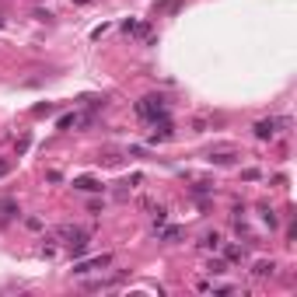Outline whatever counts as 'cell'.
Wrapping results in <instances>:
<instances>
[{
	"instance_id": "6da1fadb",
	"label": "cell",
	"mask_w": 297,
	"mask_h": 297,
	"mask_svg": "<svg viewBox=\"0 0 297 297\" xmlns=\"http://www.w3.org/2000/svg\"><path fill=\"white\" fill-rule=\"evenodd\" d=\"M53 238L63 241V245H70L74 256H84V252H88V241H91V235L80 231V227H74V224H59L56 231H53Z\"/></svg>"
},
{
	"instance_id": "7a4b0ae2",
	"label": "cell",
	"mask_w": 297,
	"mask_h": 297,
	"mask_svg": "<svg viewBox=\"0 0 297 297\" xmlns=\"http://www.w3.org/2000/svg\"><path fill=\"white\" fill-rule=\"evenodd\" d=\"M137 116L143 119V122L168 119V98H164V95H147L143 101H137Z\"/></svg>"
},
{
	"instance_id": "3957f363",
	"label": "cell",
	"mask_w": 297,
	"mask_h": 297,
	"mask_svg": "<svg viewBox=\"0 0 297 297\" xmlns=\"http://www.w3.org/2000/svg\"><path fill=\"white\" fill-rule=\"evenodd\" d=\"M112 262V256H95V259H84V262H77L74 266V277H84V273H91V269H105Z\"/></svg>"
},
{
	"instance_id": "277c9868",
	"label": "cell",
	"mask_w": 297,
	"mask_h": 297,
	"mask_svg": "<svg viewBox=\"0 0 297 297\" xmlns=\"http://www.w3.org/2000/svg\"><path fill=\"white\" fill-rule=\"evenodd\" d=\"M70 185H74V189H80V193H101V189H105V185H101L98 178H91V175H80V178H74Z\"/></svg>"
},
{
	"instance_id": "5b68a950",
	"label": "cell",
	"mask_w": 297,
	"mask_h": 297,
	"mask_svg": "<svg viewBox=\"0 0 297 297\" xmlns=\"http://www.w3.org/2000/svg\"><path fill=\"white\" fill-rule=\"evenodd\" d=\"M256 137L259 140H273L277 137V119H259L256 122Z\"/></svg>"
},
{
	"instance_id": "8992f818",
	"label": "cell",
	"mask_w": 297,
	"mask_h": 297,
	"mask_svg": "<svg viewBox=\"0 0 297 297\" xmlns=\"http://www.w3.org/2000/svg\"><path fill=\"white\" fill-rule=\"evenodd\" d=\"M21 210H18V199H0V227L7 224L11 217H18Z\"/></svg>"
},
{
	"instance_id": "52a82bcc",
	"label": "cell",
	"mask_w": 297,
	"mask_h": 297,
	"mask_svg": "<svg viewBox=\"0 0 297 297\" xmlns=\"http://www.w3.org/2000/svg\"><path fill=\"white\" fill-rule=\"evenodd\" d=\"M273 273H277V262H273V259H259L256 266H252V277H273Z\"/></svg>"
},
{
	"instance_id": "ba28073f",
	"label": "cell",
	"mask_w": 297,
	"mask_h": 297,
	"mask_svg": "<svg viewBox=\"0 0 297 297\" xmlns=\"http://www.w3.org/2000/svg\"><path fill=\"white\" fill-rule=\"evenodd\" d=\"M206 161H210V164H235L238 154H235V151H214Z\"/></svg>"
},
{
	"instance_id": "9c48e42d",
	"label": "cell",
	"mask_w": 297,
	"mask_h": 297,
	"mask_svg": "<svg viewBox=\"0 0 297 297\" xmlns=\"http://www.w3.org/2000/svg\"><path fill=\"white\" fill-rule=\"evenodd\" d=\"M199 245H203L206 252H217V248H220V235H217V231H206V235L199 238Z\"/></svg>"
},
{
	"instance_id": "30bf717a",
	"label": "cell",
	"mask_w": 297,
	"mask_h": 297,
	"mask_svg": "<svg viewBox=\"0 0 297 297\" xmlns=\"http://www.w3.org/2000/svg\"><path fill=\"white\" fill-rule=\"evenodd\" d=\"M206 273H210V277H224V273H227V262H224V259H210Z\"/></svg>"
},
{
	"instance_id": "8fae6325",
	"label": "cell",
	"mask_w": 297,
	"mask_h": 297,
	"mask_svg": "<svg viewBox=\"0 0 297 297\" xmlns=\"http://www.w3.org/2000/svg\"><path fill=\"white\" fill-rule=\"evenodd\" d=\"M224 256H227V262H241V259H245V248H238V245H227V248H224Z\"/></svg>"
},
{
	"instance_id": "7c38bea8",
	"label": "cell",
	"mask_w": 297,
	"mask_h": 297,
	"mask_svg": "<svg viewBox=\"0 0 297 297\" xmlns=\"http://www.w3.org/2000/svg\"><path fill=\"white\" fill-rule=\"evenodd\" d=\"M70 126H77V112H67V116H59V130H70Z\"/></svg>"
},
{
	"instance_id": "4fadbf2b",
	"label": "cell",
	"mask_w": 297,
	"mask_h": 297,
	"mask_svg": "<svg viewBox=\"0 0 297 297\" xmlns=\"http://www.w3.org/2000/svg\"><path fill=\"white\" fill-rule=\"evenodd\" d=\"M193 193H196V196H206V193H214V185H210V182H196Z\"/></svg>"
},
{
	"instance_id": "5bb4252c",
	"label": "cell",
	"mask_w": 297,
	"mask_h": 297,
	"mask_svg": "<svg viewBox=\"0 0 297 297\" xmlns=\"http://www.w3.org/2000/svg\"><path fill=\"white\" fill-rule=\"evenodd\" d=\"M11 172H14V161H11V158H0V178L11 175Z\"/></svg>"
},
{
	"instance_id": "9a60e30c",
	"label": "cell",
	"mask_w": 297,
	"mask_h": 297,
	"mask_svg": "<svg viewBox=\"0 0 297 297\" xmlns=\"http://www.w3.org/2000/svg\"><path fill=\"white\" fill-rule=\"evenodd\" d=\"M262 220H266V224H269V227H277L280 220H277V214H273V210H269V206H262Z\"/></svg>"
},
{
	"instance_id": "2e32d148",
	"label": "cell",
	"mask_w": 297,
	"mask_h": 297,
	"mask_svg": "<svg viewBox=\"0 0 297 297\" xmlns=\"http://www.w3.org/2000/svg\"><path fill=\"white\" fill-rule=\"evenodd\" d=\"M178 238H182V227H168L164 231V241H178Z\"/></svg>"
},
{
	"instance_id": "e0dca14e",
	"label": "cell",
	"mask_w": 297,
	"mask_h": 297,
	"mask_svg": "<svg viewBox=\"0 0 297 297\" xmlns=\"http://www.w3.org/2000/svg\"><path fill=\"white\" fill-rule=\"evenodd\" d=\"M25 227H28V231H39L42 220H39V217H28V220H25Z\"/></svg>"
},
{
	"instance_id": "ac0fdd59",
	"label": "cell",
	"mask_w": 297,
	"mask_h": 297,
	"mask_svg": "<svg viewBox=\"0 0 297 297\" xmlns=\"http://www.w3.org/2000/svg\"><path fill=\"white\" fill-rule=\"evenodd\" d=\"M241 178H245V182H256L259 172H256V168H245V172H241Z\"/></svg>"
},
{
	"instance_id": "d6986e66",
	"label": "cell",
	"mask_w": 297,
	"mask_h": 297,
	"mask_svg": "<svg viewBox=\"0 0 297 297\" xmlns=\"http://www.w3.org/2000/svg\"><path fill=\"white\" fill-rule=\"evenodd\" d=\"M49 112H53V105H49V101H46V105H35V116H49Z\"/></svg>"
},
{
	"instance_id": "ffe728a7",
	"label": "cell",
	"mask_w": 297,
	"mask_h": 297,
	"mask_svg": "<svg viewBox=\"0 0 297 297\" xmlns=\"http://www.w3.org/2000/svg\"><path fill=\"white\" fill-rule=\"evenodd\" d=\"M193 130L196 133H206V119H193Z\"/></svg>"
},
{
	"instance_id": "44dd1931",
	"label": "cell",
	"mask_w": 297,
	"mask_h": 297,
	"mask_svg": "<svg viewBox=\"0 0 297 297\" xmlns=\"http://www.w3.org/2000/svg\"><path fill=\"white\" fill-rule=\"evenodd\" d=\"M0 25H4V18H0Z\"/></svg>"
}]
</instances>
